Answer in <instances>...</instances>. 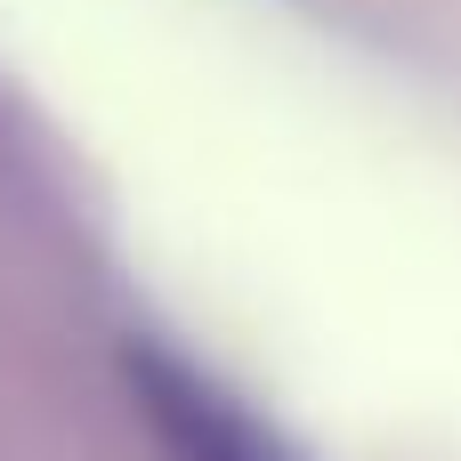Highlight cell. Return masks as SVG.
<instances>
[{
	"label": "cell",
	"instance_id": "cell-1",
	"mask_svg": "<svg viewBox=\"0 0 461 461\" xmlns=\"http://www.w3.org/2000/svg\"><path fill=\"white\" fill-rule=\"evenodd\" d=\"M130 381H138V405H146L154 438L170 446V461H300L284 438H267L219 381H203L194 365H178L162 348H130Z\"/></svg>",
	"mask_w": 461,
	"mask_h": 461
}]
</instances>
